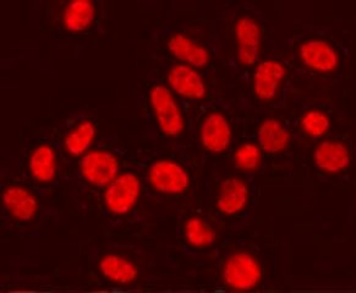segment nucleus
Masks as SVG:
<instances>
[{
    "mask_svg": "<svg viewBox=\"0 0 356 293\" xmlns=\"http://www.w3.org/2000/svg\"><path fill=\"white\" fill-rule=\"evenodd\" d=\"M120 168L117 155L108 150H93L82 156L77 165V177L91 187H104L112 182Z\"/></svg>",
    "mask_w": 356,
    "mask_h": 293,
    "instance_id": "obj_1",
    "label": "nucleus"
},
{
    "mask_svg": "<svg viewBox=\"0 0 356 293\" xmlns=\"http://www.w3.org/2000/svg\"><path fill=\"white\" fill-rule=\"evenodd\" d=\"M149 102L158 127L164 134L168 136L181 135L185 123L172 91L163 85H154L149 93Z\"/></svg>",
    "mask_w": 356,
    "mask_h": 293,
    "instance_id": "obj_2",
    "label": "nucleus"
},
{
    "mask_svg": "<svg viewBox=\"0 0 356 293\" xmlns=\"http://www.w3.org/2000/svg\"><path fill=\"white\" fill-rule=\"evenodd\" d=\"M141 183L131 172L118 175L104 191V205L114 215H124L133 209L140 196Z\"/></svg>",
    "mask_w": 356,
    "mask_h": 293,
    "instance_id": "obj_3",
    "label": "nucleus"
},
{
    "mask_svg": "<svg viewBox=\"0 0 356 293\" xmlns=\"http://www.w3.org/2000/svg\"><path fill=\"white\" fill-rule=\"evenodd\" d=\"M224 283L233 290L248 291L256 287L261 280L260 264L248 252L233 254L223 268Z\"/></svg>",
    "mask_w": 356,
    "mask_h": 293,
    "instance_id": "obj_4",
    "label": "nucleus"
},
{
    "mask_svg": "<svg viewBox=\"0 0 356 293\" xmlns=\"http://www.w3.org/2000/svg\"><path fill=\"white\" fill-rule=\"evenodd\" d=\"M153 188L163 194H180L188 187V175L177 162L161 159L153 164L148 173Z\"/></svg>",
    "mask_w": 356,
    "mask_h": 293,
    "instance_id": "obj_5",
    "label": "nucleus"
},
{
    "mask_svg": "<svg viewBox=\"0 0 356 293\" xmlns=\"http://www.w3.org/2000/svg\"><path fill=\"white\" fill-rule=\"evenodd\" d=\"M235 41L241 64L250 67L257 63L261 51V30L254 17H240L235 25Z\"/></svg>",
    "mask_w": 356,
    "mask_h": 293,
    "instance_id": "obj_6",
    "label": "nucleus"
},
{
    "mask_svg": "<svg viewBox=\"0 0 356 293\" xmlns=\"http://www.w3.org/2000/svg\"><path fill=\"white\" fill-rule=\"evenodd\" d=\"M285 77V69L275 59L261 63L254 75V93L264 102L275 100L280 84Z\"/></svg>",
    "mask_w": 356,
    "mask_h": 293,
    "instance_id": "obj_7",
    "label": "nucleus"
},
{
    "mask_svg": "<svg viewBox=\"0 0 356 293\" xmlns=\"http://www.w3.org/2000/svg\"><path fill=\"white\" fill-rule=\"evenodd\" d=\"M168 83L175 93L183 97L201 100L206 96V85L195 68L178 63L170 68Z\"/></svg>",
    "mask_w": 356,
    "mask_h": 293,
    "instance_id": "obj_8",
    "label": "nucleus"
},
{
    "mask_svg": "<svg viewBox=\"0 0 356 293\" xmlns=\"http://www.w3.org/2000/svg\"><path fill=\"white\" fill-rule=\"evenodd\" d=\"M3 205L13 219L21 222L31 221L38 211L36 196L20 185L6 187L3 191Z\"/></svg>",
    "mask_w": 356,
    "mask_h": 293,
    "instance_id": "obj_9",
    "label": "nucleus"
},
{
    "mask_svg": "<svg viewBox=\"0 0 356 293\" xmlns=\"http://www.w3.org/2000/svg\"><path fill=\"white\" fill-rule=\"evenodd\" d=\"M167 48L174 58L193 68L209 64V53L199 42L184 33H174L167 40Z\"/></svg>",
    "mask_w": 356,
    "mask_h": 293,
    "instance_id": "obj_10",
    "label": "nucleus"
},
{
    "mask_svg": "<svg viewBox=\"0 0 356 293\" xmlns=\"http://www.w3.org/2000/svg\"><path fill=\"white\" fill-rule=\"evenodd\" d=\"M301 61L307 67L321 72H333L338 67L336 51L326 41L310 40L302 43L299 49Z\"/></svg>",
    "mask_w": 356,
    "mask_h": 293,
    "instance_id": "obj_11",
    "label": "nucleus"
},
{
    "mask_svg": "<svg viewBox=\"0 0 356 293\" xmlns=\"http://www.w3.org/2000/svg\"><path fill=\"white\" fill-rule=\"evenodd\" d=\"M232 129L228 120L219 113L209 114L201 127V141L211 152H222L230 145Z\"/></svg>",
    "mask_w": 356,
    "mask_h": 293,
    "instance_id": "obj_12",
    "label": "nucleus"
},
{
    "mask_svg": "<svg viewBox=\"0 0 356 293\" xmlns=\"http://www.w3.org/2000/svg\"><path fill=\"white\" fill-rule=\"evenodd\" d=\"M249 199V189L244 180L230 177L223 182L217 205L224 215H234L244 209Z\"/></svg>",
    "mask_w": 356,
    "mask_h": 293,
    "instance_id": "obj_13",
    "label": "nucleus"
},
{
    "mask_svg": "<svg viewBox=\"0 0 356 293\" xmlns=\"http://www.w3.org/2000/svg\"><path fill=\"white\" fill-rule=\"evenodd\" d=\"M314 159L317 168L337 173L349 165L350 155L346 145L338 141H325L316 149Z\"/></svg>",
    "mask_w": 356,
    "mask_h": 293,
    "instance_id": "obj_14",
    "label": "nucleus"
},
{
    "mask_svg": "<svg viewBox=\"0 0 356 293\" xmlns=\"http://www.w3.org/2000/svg\"><path fill=\"white\" fill-rule=\"evenodd\" d=\"M29 171L33 180L40 183H49L58 172V157L51 145L37 146L29 159Z\"/></svg>",
    "mask_w": 356,
    "mask_h": 293,
    "instance_id": "obj_15",
    "label": "nucleus"
},
{
    "mask_svg": "<svg viewBox=\"0 0 356 293\" xmlns=\"http://www.w3.org/2000/svg\"><path fill=\"white\" fill-rule=\"evenodd\" d=\"M99 270L104 278L118 283H133L138 274L136 265L131 260L118 254L103 258L99 262Z\"/></svg>",
    "mask_w": 356,
    "mask_h": 293,
    "instance_id": "obj_16",
    "label": "nucleus"
},
{
    "mask_svg": "<svg viewBox=\"0 0 356 293\" xmlns=\"http://www.w3.org/2000/svg\"><path fill=\"white\" fill-rule=\"evenodd\" d=\"M96 136V128L88 119H83L74 124L65 138H64V148L67 154L74 157H79L85 155L88 148L91 146Z\"/></svg>",
    "mask_w": 356,
    "mask_h": 293,
    "instance_id": "obj_17",
    "label": "nucleus"
},
{
    "mask_svg": "<svg viewBox=\"0 0 356 293\" xmlns=\"http://www.w3.org/2000/svg\"><path fill=\"white\" fill-rule=\"evenodd\" d=\"M259 143L261 149L266 152L277 154L286 148L289 143V133L280 120L268 119L260 127Z\"/></svg>",
    "mask_w": 356,
    "mask_h": 293,
    "instance_id": "obj_18",
    "label": "nucleus"
},
{
    "mask_svg": "<svg viewBox=\"0 0 356 293\" xmlns=\"http://www.w3.org/2000/svg\"><path fill=\"white\" fill-rule=\"evenodd\" d=\"M95 14L96 9L93 3L79 0L67 4L63 15V22L67 31L81 32L91 25Z\"/></svg>",
    "mask_w": 356,
    "mask_h": 293,
    "instance_id": "obj_19",
    "label": "nucleus"
},
{
    "mask_svg": "<svg viewBox=\"0 0 356 293\" xmlns=\"http://www.w3.org/2000/svg\"><path fill=\"white\" fill-rule=\"evenodd\" d=\"M188 242L196 248H207L212 246L216 239L213 228L200 217H191L184 230Z\"/></svg>",
    "mask_w": 356,
    "mask_h": 293,
    "instance_id": "obj_20",
    "label": "nucleus"
},
{
    "mask_svg": "<svg viewBox=\"0 0 356 293\" xmlns=\"http://www.w3.org/2000/svg\"><path fill=\"white\" fill-rule=\"evenodd\" d=\"M261 161V151L256 145H241L234 155V165L243 171L256 170Z\"/></svg>",
    "mask_w": 356,
    "mask_h": 293,
    "instance_id": "obj_21",
    "label": "nucleus"
},
{
    "mask_svg": "<svg viewBox=\"0 0 356 293\" xmlns=\"http://www.w3.org/2000/svg\"><path fill=\"white\" fill-rule=\"evenodd\" d=\"M301 125L307 134L318 138L330 129V119L320 111H310L301 119Z\"/></svg>",
    "mask_w": 356,
    "mask_h": 293,
    "instance_id": "obj_22",
    "label": "nucleus"
}]
</instances>
